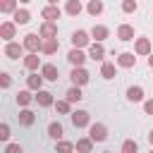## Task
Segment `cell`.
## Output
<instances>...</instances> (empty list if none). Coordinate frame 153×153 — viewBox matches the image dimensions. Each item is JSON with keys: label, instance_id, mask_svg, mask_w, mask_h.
Listing matches in <instances>:
<instances>
[{"label": "cell", "instance_id": "d4e9b609", "mask_svg": "<svg viewBox=\"0 0 153 153\" xmlns=\"http://www.w3.org/2000/svg\"><path fill=\"white\" fill-rule=\"evenodd\" d=\"M81 10H84V7H81V2H79V0H67V5H65V12H67L69 17H79V14H81Z\"/></svg>", "mask_w": 153, "mask_h": 153}, {"label": "cell", "instance_id": "9c48e42d", "mask_svg": "<svg viewBox=\"0 0 153 153\" xmlns=\"http://www.w3.org/2000/svg\"><path fill=\"white\" fill-rule=\"evenodd\" d=\"M14 33H17V24H14V22H2V24H0V36H2L7 43L14 38Z\"/></svg>", "mask_w": 153, "mask_h": 153}, {"label": "cell", "instance_id": "5bb4252c", "mask_svg": "<svg viewBox=\"0 0 153 153\" xmlns=\"http://www.w3.org/2000/svg\"><path fill=\"white\" fill-rule=\"evenodd\" d=\"M43 81H45L43 74H36V72H31V74L26 76V86H29L31 91H41V88H43Z\"/></svg>", "mask_w": 153, "mask_h": 153}, {"label": "cell", "instance_id": "ab89813d", "mask_svg": "<svg viewBox=\"0 0 153 153\" xmlns=\"http://www.w3.org/2000/svg\"><path fill=\"white\" fill-rule=\"evenodd\" d=\"M148 67H151V69H153V53H151V55H148Z\"/></svg>", "mask_w": 153, "mask_h": 153}, {"label": "cell", "instance_id": "d6986e66", "mask_svg": "<svg viewBox=\"0 0 153 153\" xmlns=\"http://www.w3.org/2000/svg\"><path fill=\"white\" fill-rule=\"evenodd\" d=\"M17 117H19V124H22V127H31V124L36 122V115H33V112H31L29 108L19 110V115H17Z\"/></svg>", "mask_w": 153, "mask_h": 153}, {"label": "cell", "instance_id": "83f0119b", "mask_svg": "<svg viewBox=\"0 0 153 153\" xmlns=\"http://www.w3.org/2000/svg\"><path fill=\"white\" fill-rule=\"evenodd\" d=\"M86 12L88 14H100L103 12V0H88V5H86Z\"/></svg>", "mask_w": 153, "mask_h": 153}, {"label": "cell", "instance_id": "277c9868", "mask_svg": "<svg viewBox=\"0 0 153 153\" xmlns=\"http://www.w3.org/2000/svg\"><path fill=\"white\" fill-rule=\"evenodd\" d=\"M69 117H72V124H74L76 129H81V127H88V122H91V115H88L86 110H74Z\"/></svg>", "mask_w": 153, "mask_h": 153}, {"label": "cell", "instance_id": "5b68a950", "mask_svg": "<svg viewBox=\"0 0 153 153\" xmlns=\"http://www.w3.org/2000/svg\"><path fill=\"white\" fill-rule=\"evenodd\" d=\"M60 14H62V10H60L57 5H45V7L41 10V17H43L45 22H57Z\"/></svg>", "mask_w": 153, "mask_h": 153}, {"label": "cell", "instance_id": "4dcf8cb0", "mask_svg": "<svg viewBox=\"0 0 153 153\" xmlns=\"http://www.w3.org/2000/svg\"><path fill=\"white\" fill-rule=\"evenodd\" d=\"M100 76H103V79H112V76H115V65H112V62H103Z\"/></svg>", "mask_w": 153, "mask_h": 153}, {"label": "cell", "instance_id": "9a60e30c", "mask_svg": "<svg viewBox=\"0 0 153 153\" xmlns=\"http://www.w3.org/2000/svg\"><path fill=\"white\" fill-rule=\"evenodd\" d=\"M36 103L41 105V108H50V105H55V100H53V93L50 91H36Z\"/></svg>", "mask_w": 153, "mask_h": 153}, {"label": "cell", "instance_id": "2e32d148", "mask_svg": "<svg viewBox=\"0 0 153 153\" xmlns=\"http://www.w3.org/2000/svg\"><path fill=\"white\" fill-rule=\"evenodd\" d=\"M117 38H120V41H136V38H134V26L120 24V26H117Z\"/></svg>", "mask_w": 153, "mask_h": 153}, {"label": "cell", "instance_id": "ee69618b", "mask_svg": "<svg viewBox=\"0 0 153 153\" xmlns=\"http://www.w3.org/2000/svg\"><path fill=\"white\" fill-rule=\"evenodd\" d=\"M151 153H153V148H151Z\"/></svg>", "mask_w": 153, "mask_h": 153}, {"label": "cell", "instance_id": "1f68e13d", "mask_svg": "<svg viewBox=\"0 0 153 153\" xmlns=\"http://www.w3.org/2000/svg\"><path fill=\"white\" fill-rule=\"evenodd\" d=\"M72 151H74L72 141H57L55 143V153H72Z\"/></svg>", "mask_w": 153, "mask_h": 153}, {"label": "cell", "instance_id": "60d3db41", "mask_svg": "<svg viewBox=\"0 0 153 153\" xmlns=\"http://www.w3.org/2000/svg\"><path fill=\"white\" fill-rule=\"evenodd\" d=\"M148 141H151V146H153V129L148 131Z\"/></svg>", "mask_w": 153, "mask_h": 153}, {"label": "cell", "instance_id": "f1b7e54d", "mask_svg": "<svg viewBox=\"0 0 153 153\" xmlns=\"http://www.w3.org/2000/svg\"><path fill=\"white\" fill-rule=\"evenodd\" d=\"M84 98V93H81V86H72L69 91H67V100L69 103H79Z\"/></svg>", "mask_w": 153, "mask_h": 153}, {"label": "cell", "instance_id": "603a6c76", "mask_svg": "<svg viewBox=\"0 0 153 153\" xmlns=\"http://www.w3.org/2000/svg\"><path fill=\"white\" fill-rule=\"evenodd\" d=\"M57 48H60L57 38H45V41H43V48H41V53H43V55H53V53H57Z\"/></svg>", "mask_w": 153, "mask_h": 153}, {"label": "cell", "instance_id": "e0dca14e", "mask_svg": "<svg viewBox=\"0 0 153 153\" xmlns=\"http://www.w3.org/2000/svg\"><path fill=\"white\" fill-rule=\"evenodd\" d=\"M91 36L96 38V43H100V41H105V38L110 36V29H108V26H103V24H96V26L91 29Z\"/></svg>", "mask_w": 153, "mask_h": 153}, {"label": "cell", "instance_id": "30bf717a", "mask_svg": "<svg viewBox=\"0 0 153 153\" xmlns=\"http://www.w3.org/2000/svg\"><path fill=\"white\" fill-rule=\"evenodd\" d=\"M134 53L136 55H151V41L146 36H139L136 43H134Z\"/></svg>", "mask_w": 153, "mask_h": 153}, {"label": "cell", "instance_id": "d6a6232c", "mask_svg": "<svg viewBox=\"0 0 153 153\" xmlns=\"http://www.w3.org/2000/svg\"><path fill=\"white\" fill-rule=\"evenodd\" d=\"M136 151H139V146H136L134 139H127V141L122 143V153H136Z\"/></svg>", "mask_w": 153, "mask_h": 153}, {"label": "cell", "instance_id": "f35d334b", "mask_svg": "<svg viewBox=\"0 0 153 153\" xmlns=\"http://www.w3.org/2000/svg\"><path fill=\"white\" fill-rule=\"evenodd\" d=\"M143 112H146V115H153V98H148V100L143 103Z\"/></svg>", "mask_w": 153, "mask_h": 153}, {"label": "cell", "instance_id": "d590c367", "mask_svg": "<svg viewBox=\"0 0 153 153\" xmlns=\"http://www.w3.org/2000/svg\"><path fill=\"white\" fill-rule=\"evenodd\" d=\"M5 153H24V148L19 143H7L5 146Z\"/></svg>", "mask_w": 153, "mask_h": 153}, {"label": "cell", "instance_id": "ffe728a7", "mask_svg": "<svg viewBox=\"0 0 153 153\" xmlns=\"http://www.w3.org/2000/svg\"><path fill=\"white\" fill-rule=\"evenodd\" d=\"M12 22H14L17 26H22V24H29V22H31V12H29V10H17V12L12 14Z\"/></svg>", "mask_w": 153, "mask_h": 153}, {"label": "cell", "instance_id": "3957f363", "mask_svg": "<svg viewBox=\"0 0 153 153\" xmlns=\"http://www.w3.org/2000/svg\"><path fill=\"white\" fill-rule=\"evenodd\" d=\"M69 79H72V84L74 86H84V84H88V72L84 69V67H72V72H69Z\"/></svg>", "mask_w": 153, "mask_h": 153}, {"label": "cell", "instance_id": "e575fe53", "mask_svg": "<svg viewBox=\"0 0 153 153\" xmlns=\"http://www.w3.org/2000/svg\"><path fill=\"white\" fill-rule=\"evenodd\" d=\"M136 0H122V12H127V14H131V12H136Z\"/></svg>", "mask_w": 153, "mask_h": 153}, {"label": "cell", "instance_id": "836d02e7", "mask_svg": "<svg viewBox=\"0 0 153 153\" xmlns=\"http://www.w3.org/2000/svg\"><path fill=\"white\" fill-rule=\"evenodd\" d=\"M55 110L60 112V115H67L69 112V100L65 98V100H55Z\"/></svg>", "mask_w": 153, "mask_h": 153}, {"label": "cell", "instance_id": "8d00e7d4", "mask_svg": "<svg viewBox=\"0 0 153 153\" xmlns=\"http://www.w3.org/2000/svg\"><path fill=\"white\" fill-rule=\"evenodd\" d=\"M10 84H12V79H10V74H7V72H2V74H0V86H2V88H7Z\"/></svg>", "mask_w": 153, "mask_h": 153}, {"label": "cell", "instance_id": "74e56055", "mask_svg": "<svg viewBox=\"0 0 153 153\" xmlns=\"http://www.w3.org/2000/svg\"><path fill=\"white\" fill-rule=\"evenodd\" d=\"M0 139H2V141L10 139V124H0Z\"/></svg>", "mask_w": 153, "mask_h": 153}, {"label": "cell", "instance_id": "6da1fadb", "mask_svg": "<svg viewBox=\"0 0 153 153\" xmlns=\"http://www.w3.org/2000/svg\"><path fill=\"white\" fill-rule=\"evenodd\" d=\"M22 45H24V50H29V53H38V50L43 48V38H41V33H26L24 41H22Z\"/></svg>", "mask_w": 153, "mask_h": 153}, {"label": "cell", "instance_id": "8fae6325", "mask_svg": "<svg viewBox=\"0 0 153 153\" xmlns=\"http://www.w3.org/2000/svg\"><path fill=\"white\" fill-rule=\"evenodd\" d=\"M22 53H24V45H22V43H12V41H10V43L5 45V55H7L10 60L22 57Z\"/></svg>", "mask_w": 153, "mask_h": 153}, {"label": "cell", "instance_id": "52a82bcc", "mask_svg": "<svg viewBox=\"0 0 153 153\" xmlns=\"http://www.w3.org/2000/svg\"><path fill=\"white\" fill-rule=\"evenodd\" d=\"M72 45H74V48H79V50H81V48H86V45H91V43H88V33H86L84 29L74 31V33H72Z\"/></svg>", "mask_w": 153, "mask_h": 153}, {"label": "cell", "instance_id": "b9f144b4", "mask_svg": "<svg viewBox=\"0 0 153 153\" xmlns=\"http://www.w3.org/2000/svg\"><path fill=\"white\" fill-rule=\"evenodd\" d=\"M48 5H57V0H48Z\"/></svg>", "mask_w": 153, "mask_h": 153}, {"label": "cell", "instance_id": "8992f818", "mask_svg": "<svg viewBox=\"0 0 153 153\" xmlns=\"http://www.w3.org/2000/svg\"><path fill=\"white\" fill-rule=\"evenodd\" d=\"M38 33H41L43 41H45V38H57V24H55V22H43Z\"/></svg>", "mask_w": 153, "mask_h": 153}, {"label": "cell", "instance_id": "4316f807", "mask_svg": "<svg viewBox=\"0 0 153 153\" xmlns=\"http://www.w3.org/2000/svg\"><path fill=\"white\" fill-rule=\"evenodd\" d=\"M19 7H17V0H2L0 2V12L2 14H14Z\"/></svg>", "mask_w": 153, "mask_h": 153}, {"label": "cell", "instance_id": "4fadbf2b", "mask_svg": "<svg viewBox=\"0 0 153 153\" xmlns=\"http://www.w3.org/2000/svg\"><path fill=\"white\" fill-rule=\"evenodd\" d=\"M41 74H43V79H45V81H57V79H60L57 67H55V65H50V62L41 67Z\"/></svg>", "mask_w": 153, "mask_h": 153}, {"label": "cell", "instance_id": "484cf974", "mask_svg": "<svg viewBox=\"0 0 153 153\" xmlns=\"http://www.w3.org/2000/svg\"><path fill=\"white\" fill-rule=\"evenodd\" d=\"M91 148H93V141L88 136H84V139L76 141V153H91Z\"/></svg>", "mask_w": 153, "mask_h": 153}, {"label": "cell", "instance_id": "cb8c5ba5", "mask_svg": "<svg viewBox=\"0 0 153 153\" xmlns=\"http://www.w3.org/2000/svg\"><path fill=\"white\" fill-rule=\"evenodd\" d=\"M62 134H65V129H62L60 122H50L48 124V136H53L55 141H62Z\"/></svg>", "mask_w": 153, "mask_h": 153}, {"label": "cell", "instance_id": "ac0fdd59", "mask_svg": "<svg viewBox=\"0 0 153 153\" xmlns=\"http://www.w3.org/2000/svg\"><path fill=\"white\" fill-rule=\"evenodd\" d=\"M127 100L129 103H141L143 100V88L141 86H129L127 88Z\"/></svg>", "mask_w": 153, "mask_h": 153}, {"label": "cell", "instance_id": "7402d4cb", "mask_svg": "<svg viewBox=\"0 0 153 153\" xmlns=\"http://www.w3.org/2000/svg\"><path fill=\"white\" fill-rule=\"evenodd\" d=\"M38 65H41V57H38V53H29V55L24 57V67H26L29 72H36V69H38Z\"/></svg>", "mask_w": 153, "mask_h": 153}, {"label": "cell", "instance_id": "7a4b0ae2", "mask_svg": "<svg viewBox=\"0 0 153 153\" xmlns=\"http://www.w3.org/2000/svg\"><path fill=\"white\" fill-rule=\"evenodd\" d=\"M88 139H91L93 143L105 141V139H108V127H105V124H100V122L91 124V127H88Z\"/></svg>", "mask_w": 153, "mask_h": 153}, {"label": "cell", "instance_id": "7bdbcfd3", "mask_svg": "<svg viewBox=\"0 0 153 153\" xmlns=\"http://www.w3.org/2000/svg\"><path fill=\"white\" fill-rule=\"evenodd\" d=\"M19 2H31V0H19Z\"/></svg>", "mask_w": 153, "mask_h": 153}, {"label": "cell", "instance_id": "f546056e", "mask_svg": "<svg viewBox=\"0 0 153 153\" xmlns=\"http://www.w3.org/2000/svg\"><path fill=\"white\" fill-rule=\"evenodd\" d=\"M31 100H36V96H31L29 91H19V93H17V103H19L22 108H26Z\"/></svg>", "mask_w": 153, "mask_h": 153}, {"label": "cell", "instance_id": "7c38bea8", "mask_svg": "<svg viewBox=\"0 0 153 153\" xmlns=\"http://www.w3.org/2000/svg\"><path fill=\"white\" fill-rule=\"evenodd\" d=\"M136 53H120L117 55V65L120 67H124V69H131L134 65H136V57H134Z\"/></svg>", "mask_w": 153, "mask_h": 153}, {"label": "cell", "instance_id": "44dd1931", "mask_svg": "<svg viewBox=\"0 0 153 153\" xmlns=\"http://www.w3.org/2000/svg\"><path fill=\"white\" fill-rule=\"evenodd\" d=\"M88 57H91V60H103V57H105L103 43H91V45H88Z\"/></svg>", "mask_w": 153, "mask_h": 153}, {"label": "cell", "instance_id": "ba28073f", "mask_svg": "<svg viewBox=\"0 0 153 153\" xmlns=\"http://www.w3.org/2000/svg\"><path fill=\"white\" fill-rule=\"evenodd\" d=\"M67 60H69V65H72V67H84V62H86V55H84L79 48H72V50L67 53Z\"/></svg>", "mask_w": 153, "mask_h": 153}]
</instances>
